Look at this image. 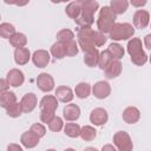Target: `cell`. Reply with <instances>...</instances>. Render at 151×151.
Here are the masks:
<instances>
[{"label": "cell", "instance_id": "cell-1", "mask_svg": "<svg viewBox=\"0 0 151 151\" xmlns=\"http://www.w3.org/2000/svg\"><path fill=\"white\" fill-rule=\"evenodd\" d=\"M126 51L130 55V60L136 66H143L147 63L149 55L143 48V42L140 38H132L127 41Z\"/></svg>", "mask_w": 151, "mask_h": 151}, {"label": "cell", "instance_id": "cell-2", "mask_svg": "<svg viewBox=\"0 0 151 151\" xmlns=\"http://www.w3.org/2000/svg\"><path fill=\"white\" fill-rule=\"evenodd\" d=\"M117 15L112 12L110 6H103L99 9L98 19H97V28L101 33H110L112 27L116 25Z\"/></svg>", "mask_w": 151, "mask_h": 151}, {"label": "cell", "instance_id": "cell-3", "mask_svg": "<svg viewBox=\"0 0 151 151\" xmlns=\"http://www.w3.org/2000/svg\"><path fill=\"white\" fill-rule=\"evenodd\" d=\"M134 26L130 22H116V25L112 27L111 32L109 33V38L114 41H122V40H130L134 35Z\"/></svg>", "mask_w": 151, "mask_h": 151}, {"label": "cell", "instance_id": "cell-4", "mask_svg": "<svg viewBox=\"0 0 151 151\" xmlns=\"http://www.w3.org/2000/svg\"><path fill=\"white\" fill-rule=\"evenodd\" d=\"M94 33L96 31L92 27H81L78 29L77 32L78 46L84 53L97 48L94 45Z\"/></svg>", "mask_w": 151, "mask_h": 151}, {"label": "cell", "instance_id": "cell-5", "mask_svg": "<svg viewBox=\"0 0 151 151\" xmlns=\"http://www.w3.org/2000/svg\"><path fill=\"white\" fill-rule=\"evenodd\" d=\"M113 145L118 151H132L133 142L126 131H117L113 134Z\"/></svg>", "mask_w": 151, "mask_h": 151}, {"label": "cell", "instance_id": "cell-6", "mask_svg": "<svg viewBox=\"0 0 151 151\" xmlns=\"http://www.w3.org/2000/svg\"><path fill=\"white\" fill-rule=\"evenodd\" d=\"M35 81H37L38 88L45 93H48L52 90H54V85H55L54 78L47 72H41L40 74H38Z\"/></svg>", "mask_w": 151, "mask_h": 151}, {"label": "cell", "instance_id": "cell-7", "mask_svg": "<svg viewBox=\"0 0 151 151\" xmlns=\"http://www.w3.org/2000/svg\"><path fill=\"white\" fill-rule=\"evenodd\" d=\"M151 18H150V13L146 9H137L133 13L132 17V22L134 28H139V29H144L150 25Z\"/></svg>", "mask_w": 151, "mask_h": 151}, {"label": "cell", "instance_id": "cell-8", "mask_svg": "<svg viewBox=\"0 0 151 151\" xmlns=\"http://www.w3.org/2000/svg\"><path fill=\"white\" fill-rule=\"evenodd\" d=\"M109 120V113L104 107H96L90 113V123L94 126H103Z\"/></svg>", "mask_w": 151, "mask_h": 151}, {"label": "cell", "instance_id": "cell-9", "mask_svg": "<svg viewBox=\"0 0 151 151\" xmlns=\"http://www.w3.org/2000/svg\"><path fill=\"white\" fill-rule=\"evenodd\" d=\"M92 94L97 99H105L111 94V85L106 80H99L92 86Z\"/></svg>", "mask_w": 151, "mask_h": 151}, {"label": "cell", "instance_id": "cell-10", "mask_svg": "<svg viewBox=\"0 0 151 151\" xmlns=\"http://www.w3.org/2000/svg\"><path fill=\"white\" fill-rule=\"evenodd\" d=\"M51 60V53L46 50H37L32 54V61L35 67L44 68L50 64Z\"/></svg>", "mask_w": 151, "mask_h": 151}, {"label": "cell", "instance_id": "cell-11", "mask_svg": "<svg viewBox=\"0 0 151 151\" xmlns=\"http://www.w3.org/2000/svg\"><path fill=\"white\" fill-rule=\"evenodd\" d=\"M54 96L57 99L64 104H70L74 98V91L66 85H60L54 90Z\"/></svg>", "mask_w": 151, "mask_h": 151}, {"label": "cell", "instance_id": "cell-12", "mask_svg": "<svg viewBox=\"0 0 151 151\" xmlns=\"http://www.w3.org/2000/svg\"><path fill=\"white\" fill-rule=\"evenodd\" d=\"M6 79L9 84V86L20 87L25 83V74L19 68H11L6 74Z\"/></svg>", "mask_w": 151, "mask_h": 151}, {"label": "cell", "instance_id": "cell-13", "mask_svg": "<svg viewBox=\"0 0 151 151\" xmlns=\"http://www.w3.org/2000/svg\"><path fill=\"white\" fill-rule=\"evenodd\" d=\"M20 104H21V107H22V111L24 113H31L38 105V98H37V94L33 93V92H29V93H26L22 96L21 100H20Z\"/></svg>", "mask_w": 151, "mask_h": 151}, {"label": "cell", "instance_id": "cell-14", "mask_svg": "<svg viewBox=\"0 0 151 151\" xmlns=\"http://www.w3.org/2000/svg\"><path fill=\"white\" fill-rule=\"evenodd\" d=\"M80 107L77 105V104H73V103H70V104H66L63 109V118L66 120V122H76L79 119L80 117Z\"/></svg>", "mask_w": 151, "mask_h": 151}, {"label": "cell", "instance_id": "cell-15", "mask_svg": "<svg viewBox=\"0 0 151 151\" xmlns=\"http://www.w3.org/2000/svg\"><path fill=\"white\" fill-rule=\"evenodd\" d=\"M122 118L126 124H136L140 119V111L136 106H127L124 109Z\"/></svg>", "mask_w": 151, "mask_h": 151}, {"label": "cell", "instance_id": "cell-16", "mask_svg": "<svg viewBox=\"0 0 151 151\" xmlns=\"http://www.w3.org/2000/svg\"><path fill=\"white\" fill-rule=\"evenodd\" d=\"M39 142H40V138L35 133H33L31 130L22 132V134L20 136V144L26 149L35 147L39 144Z\"/></svg>", "mask_w": 151, "mask_h": 151}, {"label": "cell", "instance_id": "cell-17", "mask_svg": "<svg viewBox=\"0 0 151 151\" xmlns=\"http://www.w3.org/2000/svg\"><path fill=\"white\" fill-rule=\"evenodd\" d=\"M13 58H14V63L17 65L22 66V65H26L32 59V54H31V52H29V50L27 47L17 48V50H14Z\"/></svg>", "mask_w": 151, "mask_h": 151}, {"label": "cell", "instance_id": "cell-18", "mask_svg": "<svg viewBox=\"0 0 151 151\" xmlns=\"http://www.w3.org/2000/svg\"><path fill=\"white\" fill-rule=\"evenodd\" d=\"M59 100L57 99L55 96L53 94H45L40 101H39V107L40 110H50V111H57Z\"/></svg>", "mask_w": 151, "mask_h": 151}, {"label": "cell", "instance_id": "cell-19", "mask_svg": "<svg viewBox=\"0 0 151 151\" xmlns=\"http://www.w3.org/2000/svg\"><path fill=\"white\" fill-rule=\"evenodd\" d=\"M122 71H123V65H122L120 60H116V59H114V60L111 61V64L104 70V73H105V77H106L107 79H114V78H117V77L120 76Z\"/></svg>", "mask_w": 151, "mask_h": 151}, {"label": "cell", "instance_id": "cell-20", "mask_svg": "<svg viewBox=\"0 0 151 151\" xmlns=\"http://www.w3.org/2000/svg\"><path fill=\"white\" fill-rule=\"evenodd\" d=\"M74 94L79 99H86L92 93V86L86 81H80L74 87Z\"/></svg>", "mask_w": 151, "mask_h": 151}, {"label": "cell", "instance_id": "cell-21", "mask_svg": "<svg viewBox=\"0 0 151 151\" xmlns=\"http://www.w3.org/2000/svg\"><path fill=\"white\" fill-rule=\"evenodd\" d=\"M50 53L51 55L57 59V60H61L64 59L66 55V48H65V44L63 41H55L54 44H52L51 48H50Z\"/></svg>", "mask_w": 151, "mask_h": 151}, {"label": "cell", "instance_id": "cell-22", "mask_svg": "<svg viewBox=\"0 0 151 151\" xmlns=\"http://www.w3.org/2000/svg\"><path fill=\"white\" fill-rule=\"evenodd\" d=\"M99 54H100V52H99L98 48H94L92 51L85 52L84 53V64L87 67L98 66V64H99Z\"/></svg>", "mask_w": 151, "mask_h": 151}, {"label": "cell", "instance_id": "cell-23", "mask_svg": "<svg viewBox=\"0 0 151 151\" xmlns=\"http://www.w3.org/2000/svg\"><path fill=\"white\" fill-rule=\"evenodd\" d=\"M130 2L127 0H111L109 6L116 15H119V14H124L127 11Z\"/></svg>", "mask_w": 151, "mask_h": 151}, {"label": "cell", "instance_id": "cell-24", "mask_svg": "<svg viewBox=\"0 0 151 151\" xmlns=\"http://www.w3.org/2000/svg\"><path fill=\"white\" fill-rule=\"evenodd\" d=\"M65 13L68 18L76 20L78 19V17L81 13V6H80V1H72L70 4L66 5L65 7Z\"/></svg>", "mask_w": 151, "mask_h": 151}, {"label": "cell", "instance_id": "cell-25", "mask_svg": "<svg viewBox=\"0 0 151 151\" xmlns=\"http://www.w3.org/2000/svg\"><path fill=\"white\" fill-rule=\"evenodd\" d=\"M8 41H9V45L12 47H14L15 50L17 48H24L27 45V37H26V34H24L21 32H17L14 35H12L9 38Z\"/></svg>", "mask_w": 151, "mask_h": 151}, {"label": "cell", "instance_id": "cell-26", "mask_svg": "<svg viewBox=\"0 0 151 151\" xmlns=\"http://www.w3.org/2000/svg\"><path fill=\"white\" fill-rule=\"evenodd\" d=\"M17 96L14 92L12 91H6V92H1L0 93V106L2 109H7L12 104L17 103Z\"/></svg>", "mask_w": 151, "mask_h": 151}, {"label": "cell", "instance_id": "cell-27", "mask_svg": "<svg viewBox=\"0 0 151 151\" xmlns=\"http://www.w3.org/2000/svg\"><path fill=\"white\" fill-rule=\"evenodd\" d=\"M74 21H76V24L79 26V28H81V27H91L92 24L94 22V15L81 11L80 15H79L78 19H76Z\"/></svg>", "mask_w": 151, "mask_h": 151}, {"label": "cell", "instance_id": "cell-28", "mask_svg": "<svg viewBox=\"0 0 151 151\" xmlns=\"http://www.w3.org/2000/svg\"><path fill=\"white\" fill-rule=\"evenodd\" d=\"M80 131H81V126L77 123H66L64 126V133L70 137V138H78L80 137Z\"/></svg>", "mask_w": 151, "mask_h": 151}, {"label": "cell", "instance_id": "cell-29", "mask_svg": "<svg viewBox=\"0 0 151 151\" xmlns=\"http://www.w3.org/2000/svg\"><path fill=\"white\" fill-rule=\"evenodd\" d=\"M107 51L111 53V55H112L113 59H116V60H120V59L124 57V54H125L124 47H123L119 42H114V41H112V42L109 45Z\"/></svg>", "mask_w": 151, "mask_h": 151}, {"label": "cell", "instance_id": "cell-30", "mask_svg": "<svg viewBox=\"0 0 151 151\" xmlns=\"http://www.w3.org/2000/svg\"><path fill=\"white\" fill-rule=\"evenodd\" d=\"M97 137V130L92 125H84L81 126L80 138L84 142H91Z\"/></svg>", "mask_w": 151, "mask_h": 151}, {"label": "cell", "instance_id": "cell-31", "mask_svg": "<svg viewBox=\"0 0 151 151\" xmlns=\"http://www.w3.org/2000/svg\"><path fill=\"white\" fill-rule=\"evenodd\" d=\"M80 1V6H81V11L87 12L90 14H93L99 9V2L96 0H79Z\"/></svg>", "mask_w": 151, "mask_h": 151}, {"label": "cell", "instance_id": "cell-32", "mask_svg": "<svg viewBox=\"0 0 151 151\" xmlns=\"http://www.w3.org/2000/svg\"><path fill=\"white\" fill-rule=\"evenodd\" d=\"M17 33L15 31V27L13 24H9V22H1L0 24V37L2 39H8Z\"/></svg>", "mask_w": 151, "mask_h": 151}, {"label": "cell", "instance_id": "cell-33", "mask_svg": "<svg viewBox=\"0 0 151 151\" xmlns=\"http://www.w3.org/2000/svg\"><path fill=\"white\" fill-rule=\"evenodd\" d=\"M113 60H114V59H113V57L111 55V53H110L107 50H104V51H101L100 54H99V64H98V67L104 71V70L111 64V61H113Z\"/></svg>", "mask_w": 151, "mask_h": 151}, {"label": "cell", "instance_id": "cell-34", "mask_svg": "<svg viewBox=\"0 0 151 151\" xmlns=\"http://www.w3.org/2000/svg\"><path fill=\"white\" fill-rule=\"evenodd\" d=\"M55 38H57V41H63V42H65V41L74 40L76 35H74V32L71 31L70 28H63V29H60V31L57 33Z\"/></svg>", "mask_w": 151, "mask_h": 151}, {"label": "cell", "instance_id": "cell-35", "mask_svg": "<svg viewBox=\"0 0 151 151\" xmlns=\"http://www.w3.org/2000/svg\"><path fill=\"white\" fill-rule=\"evenodd\" d=\"M22 113H24V111H22V107H21L20 101L14 103V104H12L9 107L6 109V114H7L8 117H11V118H18V117H20Z\"/></svg>", "mask_w": 151, "mask_h": 151}, {"label": "cell", "instance_id": "cell-36", "mask_svg": "<svg viewBox=\"0 0 151 151\" xmlns=\"http://www.w3.org/2000/svg\"><path fill=\"white\" fill-rule=\"evenodd\" d=\"M64 126H65L64 119L61 117H59V116H55L52 119V122L48 124V129L52 132H60L61 130H64Z\"/></svg>", "mask_w": 151, "mask_h": 151}, {"label": "cell", "instance_id": "cell-37", "mask_svg": "<svg viewBox=\"0 0 151 151\" xmlns=\"http://www.w3.org/2000/svg\"><path fill=\"white\" fill-rule=\"evenodd\" d=\"M65 48H66V55L67 57H74L78 54L79 52V46L78 42H76V40H71V41H65Z\"/></svg>", "mask_w": 151, "mask_h": 151}, {"label": "cell", "instance_id": "cell-38", "mask_svg": "<svg viewBox=\"0 0 151 151\" xmlns=\"http://www.w3.org/2000/svg\"><path fill=\"white\" fill-rule=\"evenodd\" d=\"M40 122L42 124L48 125L52 119L55 117V111H50V110H40Z\"/></svg>", "mask_w": 151, "mask_h": 151}, {"label": "cell", "instance_id": "cell-39", "mask_svg": "<svg viewBox=\"0 0 151 151\" xmlns=\"http://www.w3.org/2000/svg\"><path fill=\"white\" fill-rule=\"evenodd\" d=\"M29 130L33 133H35L39 138H42L46 134V127H45V125L42 123H34V124H32L31 127H29Z\"/></svg>", "mask_w": 151, "mask_h": 151}, {"label": "cell", "instance_id": "cell-40", "mask_svg": "<svg viewBox=\"0 0 151 151\" xmlns=\"http://www.w3.org/2000/svg\"><path fill=\"white\" fill-rule=\"evenodd\" d=\"M106 41H107L106 35L97 29L96 33H94V45H96V47H101V46H104V45L106 44Z\"/></svg>", "mask_w": 151, "mask_h": 151}, {"label": "cell", "instance_id": "cell-41", "mask_svg": "<svg viewBox=\"0 0 151 151\" xmlns=\"http://www.w3.org/2000/svg\"><path fill=\"white\" fill-rule=\"evenodd\" d=\"M130 2V5H132L133 7H136V8H142L143 6H145L146 4H147V1L146 0H131V1H129Z\"/></svg>", "mask_w": 151, "mask_h": 151}, {"label": "cell", "instance_id": "cell-42", "mask_svg": "<svg viewBox=\"0 0 151 151\" xmlns=\"http://www.w3.org/2000/svg\"><path fill=\"white\" fill-rule=\"evenodd\" d=\"M9 84L7 81L6 78H2L0 79V92H6V91H9Z\"/></svg>", "mask_w": 151, "mask_h": 151}, {"label": "cell", "instance_id": "cell-43", "mask_svg": "<svg viewBox=\"0 0 151 151\" xmlns=\"http://www.w3.org/2000/svg\"><path fill=\"white\" fill-rule=\"evenodd\" d=\"M7 151H24L22 145L17 144V143H9L7 145Z\"/></svg>", "mask_w": 151, "mask_h": 151}, {"label": "cell", "instance_id": "cell-44", "mask_svg": "<svg viewBox=\"0 0 151 151\" xmlns=\"http://www.w3.org/2000/svg\"><path fill=\"white\" fill-rule=\"evenodd\" d=\"M143 44H144V46H145L147 50L151 51V33H149V34H146V35L144 37Z\"/></svg>", "mask_w": 151, "mask_h": 151}, {"label": "cell", "instance_id": "cell-45", "mask_svg": "<svg viewBox=\"0 0 151 151\" xmlns=\"http://www.w3.org/2000/svg\"><path fill=\"white\" fill-rule=\"evenodd\" d=\"M100 151H118L113 144H104Z\"/></svg>", "mask_w": 151, "mask_h": 151}, {"label": "cell", "instance_id": "cell-46", "mask_svg": "<svg viewBox=\"0 0 151 151\" xmlns=\"http://www.w3.org/2000/svg\"><path fill=\"white\" fill-rule=\"evenodd\" d=\"M84 151H98V150L96 147H93V146H87V147L84 149Z\"/></svg>", "mask_w": 151, "mask_h": 151}, {"label": "cell", "instance_id": "cell-47", "mask_svg": "<svg viewBox=\"0 0 151 151\" xmlns=\"http://www.w3.org/2000/svg\"><path fill=\"white\" fill-rule=\"evenodd\" d=\"M64 151H77V150H74V149H72V147H67V149H65Z\"/></svg>", "mask_w": 151, "mask_h": 151}, {"label": "cell", "instance_id": "cell-48", "mask_svg": "<svg viewBox=\"0 0 151 151\" xmlns=\"http://www.w3.org/2000/svg\"><path fill=\"white\" fill-rule=\"evenodd\" d=\"M46 151H57V150H55V149H47Z\"/></svg>", "mask_w": 151, "mask_h": 151}, {"label": "cell", "instance_id": "cell-49", "mask_svg": "<svg viewBox=\"0 0 151 151\" xmlns=\"http://www.w3.org/2000/svg\"><path fill=\"white\" fill-rule=\"evenodd\" d=\"M149 60H150V64H151V55L149 57Z\"/></svg>", "mask_w": 151, "mask_h": 151}, {"label": "cell", "instance_id": "cell-50", "mask_svg": "<svg viewBox=\"0 0 151 151\" xmlns=\"http://www.w3.org/2000/svg\"><path fill=\"white\" fill-rule=\"evenodd\" d=\"M150 25H151V21H150Z\"/></svg>", "mask_w": 151, "mask_h": 151}]
</instances>
